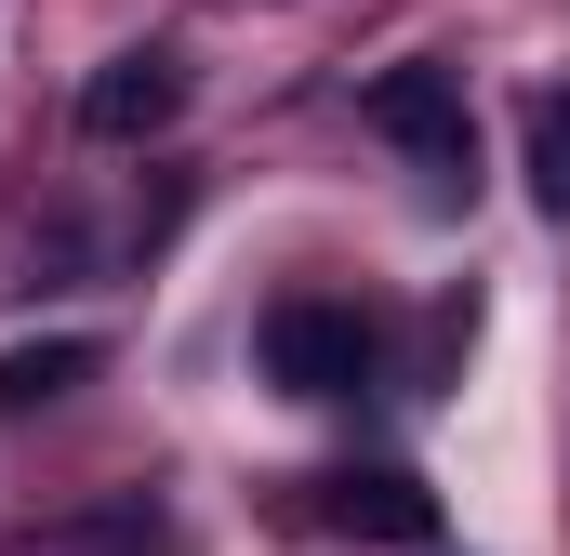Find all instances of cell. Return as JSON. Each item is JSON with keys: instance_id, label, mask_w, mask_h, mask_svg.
Returning a JSON list of instances; mask_svg holds the SVG:
<instances>
[{"instance_id": "obj_1", "label": "cell", "mask_w": 570, "mask_h": 556, "mask_svg": "<svg viewBox=\"0 0 570 556\" xmlns=\"http://www.w3.org/2000/svg\"><path fill=\"white\" fill-rule=\"evenodd\" d=\"M266 371L292 398H358L372 385V318L332 305V291H292V305H266Z\"/></svg>"}, {"instance_id": "obj_2", "label": "cell", "mask_w": 570, "mask_h": 556, "mask_svg": "<svg viewBox=\"0 0 570 556\" xmlns=\"http://www.w3.org/2000/svg\"><path fill=\"white\" fill-rule=\"evenodd\" d=\"M372 133L412 146L438 199L478 172V120H464V80H451V67H399V80H372Z\"/></svg>"}, {"instance_id": "obj_7", "label": "cell", "mask_w": 570, "mask_h": 556, "mask_svg": "<svg viewBox=\"0 0 570 556\" xmlns=\"http://www.w3.org/2000/svg\"><path fill=\"white\" fill-rule=\"evenodd\" d=\"M531 199L570 226V93H544V107H531Z\"/></svg>"}, {"instance_id": "obj_3", "label": "cell", "mask_w": 570, "mask_h": 556, "mask_svg": "<svg viewBox=\"0 0 570 556\" xmlns=\"http://www.w3.org/2000/svg\"><path fill=\"white\" fill-rule=\"evenodd\" d=\"M173 107H186V67H173V53H107V67H94V93H80V133L134 146V133H159Z\"/></svg>"}, {"instance_id": "obj_5", "label": "cell", "mask_w": 570, "mask_h": 556, "mask_svg": "<svg viewBox=\"0 0 570 556\" xmlns=\"http://www.w3.org/2000/svg\"><path fill=\"white\" fill-rule=\"evenodd\" d=\"M332 530L425 544V530H438V504H425V477H399V464H358V477H332Z\"/></svg>"}, {"instance_id": "obj_4", "label": "cell", "mask_w": 570, "mask_h": 556, "mask_svg": "<svg viewBox=\"0 0 570 556\" xmlns=\"http://www.w3.org/2000/svg\"><path fill=\"white\" fill-rule=\"evenodd\" d=\"M13 556H173V517L120 490V504H80V517H53V530H27Z\"/></svg>"}, {"instance_id": "obj_6", "label": "cell", "mask_w": 570, "mask_h": 556, "mask_svg": "<svg viewBox=\"0 0 570 556\" xmlns=\"http://www.w3.org/2000/svg\"><path fill=\"white\" fill-rule=\"evenodd\" d=\"M94 371V345L67 331V345H0V411H40V398H67Z\"/></svg>"}]
</instances>
